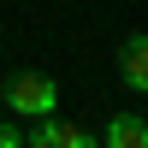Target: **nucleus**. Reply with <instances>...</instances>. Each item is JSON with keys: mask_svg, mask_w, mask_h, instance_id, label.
<instances>
[{"mask_svg": "<svg viewBox=\"0 0 148 148\" xmlns=\"http://www.w3.org/2000/svg\"><path fill=\"white\" fill-rule=\"evenodd\" d=\"M24 142V130H12V125H0V148H18Z\"/></svg>", "mask_w": 148, "mask_h": 148, "instance_id": "obj_5", "label": "nucleus"}, {"mask_svg": "<svg viewBox=\"0 0 148 148\" xmlns=\"http://www.w3.org/2000/svg\"><path fill=\"white\" fill-rule=\"evenodd\" d=\"M119 77L130 83L136 95H148V36H125V47H119Z\"/></svg>", "mask_w": 148, "mask_h": 148, "instance_id": "obj_2", "label": "nucleus"}, {"mask_svg": "<svg viewBox=\"0 0 148 148\" xmlns=\"http://www.w3.org/2000/svg\"><path fill=\"white\" fill-rule=\"evenodd\" d=\"M53 101H59V89H53V77L47 71H12L6 77V107L18 119H42V113H53Z\"/></svg>", "mask_w": 148, "mask_h": 148, "instance_id": "obj_1", "label": "nucleus"}, {"mask_svg": "<svg viewBox=\"0 0 148 148\" xmlns=\"http://www.w3.org/2000/svg\"><path fill=\"white\" fill-rule=\"evenodd\" d=\"M101 142H107V148H148V125H142L136 113H119L113 125L101 130Z\"/></svg>", "mask_w": 148, "mask_h": 148, "instance_id": "obj_3", "label": "nucleus"}, {"mask_svg": "<svg viewBox=\"0 0 148 148\" xmlns=\"http://www.w3.org/2000/svg\"><path fill=\"white\" fill-rule=\"evenodd\" d=\"M53 148H89V130L71 119H53Z\"/></svg>", "mask_w": 148, "mask_h": 148, "instance_id": "obj_4", "label": "nucleus"}]
</instances>
